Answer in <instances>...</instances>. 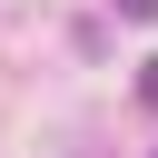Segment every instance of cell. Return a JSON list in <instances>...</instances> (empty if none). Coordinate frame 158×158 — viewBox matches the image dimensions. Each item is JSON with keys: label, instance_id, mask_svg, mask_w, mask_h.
I'll use <instances>...</instances> for the list:
<instances>
[{"label": "cell", "instance_id": "1", "mask_svg": "<svg viewBox=\"0 0 158 158\" xmlns=\"http://www.w3.org/2000/svg\"><path fill=\"white\" fill-rule=\"evenodd\" d=\"M138 99H148V109H158V59H148V69H138Z\"/></svg>", "mask_w": 158, "mask_h": 158}, {"label": "cell", "instance_id": "2", "mask_svg": "<svg viewBox=\"0 0 158 158\" xmlns=\"http://www.w3.org/2000/svg\"><path fill=\"white\" fill-rule=\"evenodd\" d=\"M118 10H128V20H138V10H158V0H118Z\"/></svg>", "mask_w": 158, "mask_h": 158}]
</instances>
